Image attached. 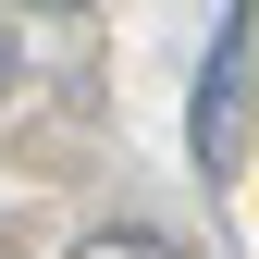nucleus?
I'll list each match as a JSON object with an SVG mask.
<instances>
[{"label": "nucleus", "mask_w": 259, "mask_h": 259, "mask_svg": "<svg viewBox=\"0 0 259 259\" xmlns=\"http://www.w3.org/2000/svg\"><path fill=\"white\" fill-rule=\"evenodd\" d=\"M247 111H259V0L222 13V37H210V62H198V99H185L198 173H235V160H247Z\"/></svg>", "instance_id": "nucleus-1"}, {"label": "nucleus", "mask_w": 259, "mask_h": 259, "mask_svg": "<svg viewBox=\"0 0 259 259\" xmlns=\"http://www.w3.org/2000/svg\"><path fill=\"white\" fill-rule=\"evenodd\" d=\"M74 259H185V247H173V235H148V222H111V235H87Z\"/></svg>", "instance_id": "nucleus-2"}, {"label": "nucleus", "mask_w": 259, "mask_h": 259, "mask_svg": "<svg viewBox=\"0 0 259 259\" xmlns=\"http://www.w3.org/2000/svg\"><path fill=\"white\" fill-rule=\"evenodd\" d=\"M25 13H87V0H25Z\"/></svg>", "instance_id": "nucleus-3"}, {"label": "nucleus", "mask_w": 259, "mask_h": 259, "mask_svg": "<svg viewBox=\"0 0 259 259\" xmlns=\"http://www.w3.org/2000/svg\"><path fill=\"white\" fill-rule=\"evenodd\" d=\"M0 87H13V37H0Z\"/></svg>", "instance_id": "nucleus-4"}]
</instances>
